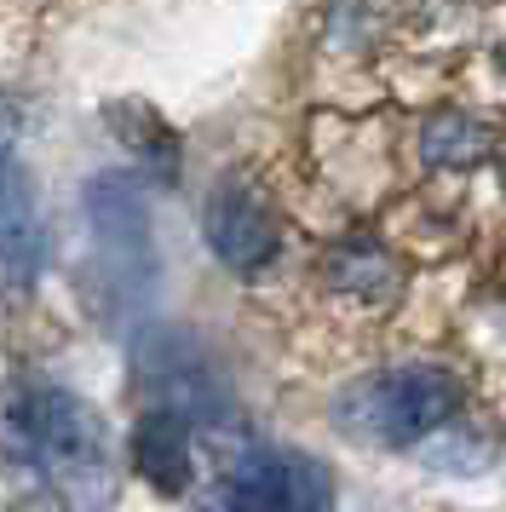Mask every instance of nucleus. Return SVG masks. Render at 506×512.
Returning a JSON list of instances; mask_svg holds the SVG:
<instances>
[{
  "label": "nucleus",
  "instance_id": "1a4fd4ad",
  "mask_svg": "<svg viewBox=\"0 0 506 512\" xmlns=\"http://www.w3.org/2000/svg\"><path fill=\"white\" fill-rule=\"evenodd\" d=\"M12 133H18V110H12V104H6V98H0V150H6V144H12Z\"/></svg>",
  "mask_w": 506,
  "mask_h": 512
},
{
  "label": "nucleus",
  "instance_id": "6e6552de",
  "mask_svg": "<svg viewBox=\"0 0 506 512\" xmlns=\"http://www.w3.org/2000/svg\"><path fill=\"white\" fill-rule=\"evenodd\" d=\"M420 461L432 466V472H460V478H472V472H489V466H495V443L449 420V426H437L432 438L420 443Z\"/></svg>",
  "mask_w": 506,
  "mask_h": 512
},
{
  "label": "nucleus",
  "instance_id": "f03ea898",
  "mask_svg": "<svg viewBox=\"0 0 506 512\" xmlns=\"http://www.w3.org/2000/svg\"><path fill=\"white\" fill-rule=\"evenodd\" d=\"M460 409V386L437 363H403V369L363 374L345 386L334 403V426L345 438L374 443V449H420L437 426H449Z\"/></svg>",
  "mask_w": 506,
  "mask_h": 512
},
{
  "label": "nucleus",
  "instance_id": "0eeeda50",
  "mask_svg": "<svg viewBox=\"0 0 506 512\" xmlns=\"http://www.w3.org/2000/svg\"><path fill=\"white\" fill-rule=\"evenodd\" d=\"M328 282L357 300H386V294H397L403 271L380 242H345L340 254H328Z\"/></svg>",
  "mask_w": 506,
  "mask_h": 512
},
{
  "label": "nucleus",
  "instance_id": "f257e3e1",
  "mask_svg": "<svg viewBox=\"0 0 506 512\" xmlns=\"http://www.w3.org/2000/svg\"><path fill=\"white\" fill-rule=\"evenodd\" d=\"M0 455L69 512H104L121 495L115 438L87 397L64 386H12L0 403Z\"/></svg>",
  "mask_w": 506,
  "mask_h": 512
},
{
  "label": "nucleus",
  "instance_id": "9d476101",
  "mask_svg": "<svg viewBox=\"0 0 506 512\" xmlns=\"http://www.w3.org/2000/svg\"><path fill=\"white\" fill-rule=\"evenodd\" d=\"M501 185H506V150H501Z\"/></svg>",
  "mask_w": 506,
  "mask_h": 512
},
{
  "label": "nucleus",
  "instance_id": "423d86ee",
  "mask_svg": "<svg viewBox=\"0 0 506 512\" xmlns=\"http://www.w3.org/2000/svg\"><path fill=\"white\" fill-rule=\"evenodd\" d=\"M420 156L432 167H478L483 156H495V133L483 116L466 110H443L420 127Z\"/></svg>",
  "mask_w": 506,
  "mask_h": 512
},
{
  "label": "nucleus",
  "instance_id": "39448f33",
  "mask_svg": "<svg viewBox=\"0 0 506 512\" xmlns=\"http://www.w3.org/2000/svg\"><path fill=\"white\" fill-rule=\"evenodd\" d=\"M133 466L156 495H184L196 484V426L173 409H144L133 426Z\"/></svg>",
  "mask_w": 506,
  "mask_h": 512
},
{
  "label": "nucleus",
  "instance_id": "20e7f679",
  "mask_svg": "<svg viewBox=\"0 0 506 512\" xmlns=\"http://www.w3.org/2000/svg\"><path fill=\"white\" fill-rule=\"evenodd\" d=\"M207 248L225 259L230 271H259V265H271L276 259V208L248 185V179H225V185L207 196Z\"/></svg>",
  "mask_w": 506,
  "mask_h": 512
},
{
  "label": "nucleus",
  "instance_id": "7ed1b4c3",
  "mask_svg": "<svg viewBox=\"0 0 506 512\" xmlns=\"http://www.w3.org/2000/svg\"><path fill=\"white\" fill-rule=\"evenodd\" d=\"M334 478L305 449H271V443H236L219 455V472L196 512H328Z\"/></svg>",
  "mask_w": 506,
  "mask_h": 512
}]
</instances>
